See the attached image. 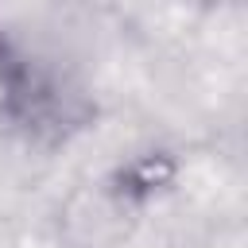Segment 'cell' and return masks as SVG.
Returning a JSON list of instances; mask_svg holds the SVG:
<instances>
[{
    "label": "cell",
    "mask_w": 248,
    "mask_h": 248,
    "mask_svg": "<svg viewBox=\"0 0 248 248\" xmlns=\"http://www.w3.org/2000/svg\"><path fill=\"white\" fill-rule=\"evenodd\" d=\"M0 112L27 140L58 143V140H70L74 132H81L89 124L93 105L85 101L81 89L66 85L62 78H54L50 70H43L27 58L23 70L0 89Z\"/></svg>",
    "instance_id": "6da1fadb"
},
{
    "label": "cell",
    "mask_w": 248,
    "mask_h": 248,
    "mask_svg": "<svg viewBox=\"0 0 248 248\" xmlns=\"http://www.w3.org/2000/svg\"><path fill=\"white\" fill-rule=\"evenodd\" d=\"M108 186L116 190V198L124 205H132L136 213H143L155 198H163L174 178H178V163L167 155V151H143V155H132L128 163H120L112 174H105Z\"/></svg>",
    "instance_id": "7a4b0ae2"
},
{
    "label": "cell",
    "mask_w": 248,
    "mask_h": 248,
    "mask_svg": "<svg viewBox=\"0 0 248 248\" xmlns=\"http://www.w3.org/2000/svg\"><path fill=\"white\" fill-rule=\"evenodd\" d=\"M23 62H27V54H23V50H19L4 31H0V89H4L19 70H23Z\"/></svg>",
    "instance_id": "3957f363"
}]
</instances>
